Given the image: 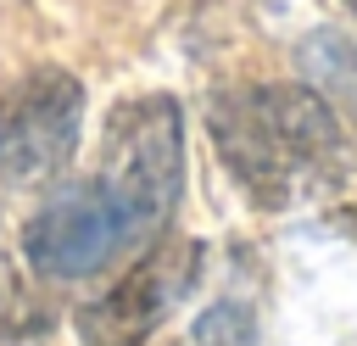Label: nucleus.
<instances>
[{
	"mask_svg": "<svg viewBox=\"0 0 357 346\" xmlns=\"http://www.w3.org/2000/svg\"><path fill=\"white\" fill-rule=\"evenodd\" d=\"M84 134V84L67 67H28L0 89V179L45 184L56 179Z\"/></svg>",
	"mask_w": 357,
	"mask_h": 346,
	"instance_id": "20e7f679",
	"label": "nucleus"
},
{
	"mask_svg": "<svg viewBox=\"0 0 357 346\" xmlns=\"http://www.w3.org/2000/svg\"><path fill=\"white\" fill-rule=\"evenodd\" d=\"M212 145L229 179L268 212H284L329 190L346 167V134L335 106L307 84H245L206 106Z\"/></svg>",
	"mask_w": 357,
	"mask_h": 346,
	"instance_id": "f257e3e1",
	"label": "nucleus"
},
{
	"mask_svg": "<svg viewBox=\"0 0 357 346\" xmlns=\"http://www.w3.org/2000/svg\"><path fill=\"white\" fill-rule=\"evenodd\" d=\"M178 346H257V318L240 301H212Z\"/></svg>",
	"mask_w": 357,
	"mask_h": 346,
	"instance_id": "0eeeda50",
	"label": "nucleus"
},
{
	"mask_svg": "<svg viewBox=\"0 0 357 346\" xmlns=\"http://www.w3.org/2000/svg\"><path fill=\"white\" fill-rule=\"evenodd\" d=\"M346 6H351V11H357V0H346Z\"/></svg>",
	"mask_w": 357,
	"mask_h": 346,
	"instance_id": "6e6552de",
	"label": "nucleus"
},
{
	"mask_svg": "<svg viewBox=\"0 0 357 346\" xmlns=\"http://www.w3.org/2000/svg\"><path fill=\"white\" fill-rule=\"evenodd\" d=\"M50 340V307L22 285V273H0V346H45Z\"/></svg>",
	"mask_w": 357,
	"mask_h": 346,
	"instance_id": "423d86ee",
	"label": "nucleus"
},
{
	"mask_svg": "<svg viewBox=\"0 0 357 346\" xmlns=\"http://www.w3.org/2000/svg\"><path fill=\"white\" fill-rule=\"evenodd\" d=\"M201 279V246L195 240H151L145 257L106 285L95 301L78 307V335L89 346H145L195 290Z\"/></svg>",
	"mask_w": 357,
	"mask_h": 346,
	"instance_id": "39448f33",
	"label": "nucleus"
},
{
	"mask_svg": "<svg viewBox=\"0 0 357 346\" xmlns=\"http://www.w3.org/2000/svg\"><path fill=\"white\" fill-rule=\"evenodd\" d=\"M145 246L128 223V212L106 195L100 179H78L50 190L33 218L22 223V262L50 285H78L106 273L117 257Z\"/></svg>",
	"mask_w": 357,
	"mask_h": 346,
	"instance_id": "7ed1b4c3",
	"label": "nucleus"
},
{
	"mask_svg": "<svg viewBox=\"0 0 357 346\" xmlns=\"http://www.w3.org/2000/svg\"><path fill=\"white\" fill-rule=\"evenodd\" d=\"M95 179L128 212L134 234L151 246L162 240L178 195H184V112L173 95H134L112 106L100 128V167Z\"/></svg>",
	"mask_w": 357,
	"mask_h": 346,
	"instance_id": "f03ea898",
	"label": "nucleus"
}]
</instances>
